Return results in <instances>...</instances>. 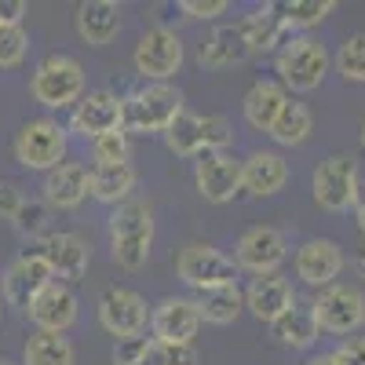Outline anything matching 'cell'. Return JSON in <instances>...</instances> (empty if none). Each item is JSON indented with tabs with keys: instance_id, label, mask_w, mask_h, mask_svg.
I'll return each instance as SVG.
<instances>
[{
	"instance_id": "1",
	"label": "cell",
	"mask_w": 365,
	"mask_h": 365,
	"mask_svg": "<svg viewBox=\"0 0 365 365\" xmlns=\"http://www.w3.org/2000/svg\"><path fill=\"white\" fill-rule=\"evenodd\" d=\"M154 249V212L146 201L132 197L110 216V256L120 270H143Z\"/></svg>"
},
{
	"instance_id": "2",
	"label": "cell",
	"mask_w": 365,
	"mask_h": 365,
	"mask_svg": "<svg viewBox=\"0 0 365 365\" xmlns=\"http://www.w3.org/2000/svg\"><path fill=\"white\" fill-rule=\"evenodd\" d=\"M84 91H88L84 66L73 55H63V51L41 58L34 77H29V96L44 110H73L84 99Z\"/></svg>"
},
{
	"instance_id": "3",
	"label": "cell",
	"mask_w": 365,
	"mask_h": 365,
	"mask_svg": "<svg viewBox=\"0 0 365 365\" xmlns=\"http://www.w3.org/2000/svg\"><path fill=\"white\" fill-rule=\"evenodd\" d=\"M66 146H70V128L58 125L55 117H29L19 125L11 139V154L22 168L29 172H51L66 161Z\"/></svg>"
},
{
	"instance_id": "4",
	"label": "cell",
	"mask_w": 365,
	"mask_h": 365,
	"mask_svg": "<svg viewBox=\"0 0 365 365\" xmlns=\"http://www.w3.org/2000/svg\"><path fill=\"white\" fill-rule=\"evenodd\" d=\"M234 139L227 117L220 113H194L182 110L172 128L165 132V146L175 158H201V154H216V150H227Z\"/></svg>"
},
{
	"instance_id": "5",
	"label": "cell",
	"mask_w": 365,
	"mask_h": 365,
	"mask_svg": "<svg viewBox=\"0 0 365 365\" xmlns=\"http://www.w3.org/2000/svg\"><path fill=\"white\" fill-rule=\"evenodd\" d=\"M182 110L187 106H182V91L175 84H143L125 99V132L165 135Z\"/></svg>"
},
{
	"instance_id": "6",
	"label": "cell",
	"mask_w": 365,
	"mask_h": 365,
	"mask_svg": "<svg viewBox=\"0 0 365 365\" xmlns=\"http://www.w3.org/2000/svg\"><path fill=\"white\" fill-rule=\"evenodd\" d=\"M329 48L322 41H314L311 34L292 37L278 55H274V70H278V84L289 91H314L322 88L325 73H329Z\"/></svg>"
},
{
	"instance_id": "7",
	"label": "cell",
	"mask_w": 365,
	"mask_h": 365,
	"mask_svg": "<svg viewBox=\"0 0 365 365\" xmlns=\"http://www.w3.org/2000/svg\"><path fill=\"white\" fill-rule=\"evenodd\" d=\"M182 37L168 26H150L146 34L135 41V51H132V63H135V73L146 81V84H168L179 70H182Z\"/></svg>"
},
{
	"instance_id": "8",
	"label": "cell",
	"mask_w": 365,
	"mask_h": 365,
	"mask_svg": "<svg viewBox=\"0 0 365 365\" xmlns=\"http://www.w3.org/2000/svg\"><path fill=\"white\" fill-rule=\"evenodd\" d=\"M175 274L182 285H190L194 292H205V289H220V285H237L241 270L234 256L205 245V241H190L175 256Z\"/></svg>"
},
{
	"instance_id": "9",
	"label": "cell",
	"mask_w": 365,
	"mask_h": 365,
	"mask_svg": "<svg viewBox=\"0 0 365 365\" xmlns=\"http://www.w3.org/2000/svg\"><path fill=\"white\" fill-rule=\"evenodd\" d=\"M358 187H361V175H358V161L351 154H329L311 175L314 205L325 212H336V216L354 208Z\"/></svg>"
},
{
	"instance_id": "10",
	"label": "cell",
	"mask_w": 365,
	"mask_h": 365,
	"mask_svg": "<svg viewBox=\"0 0 365 365\" xmlns=\"http://www.w3.org/2000/svg\"><path fill=\"white\" fill-rule=\"evenodd\" d=\"M314 318H318V329L322 332H332V336H351V332H358L365 325V292L358 285H329L322 289L314 299Z\"/></svg>"
},
{
	"instance_id": "11",
	"label": "cell",
	"mask_w": 365,
	"mask_h": 365,
	"mask_svg": "<svg viewBox=\"0 0 365 365\" xmlns=\"http://www.w3.org/2000/svg\"><path fill=\"white\" fill-rule=\"evenodd\" d=\"M70 132L88 143L110 132H125V99L110 88L84 91V99L70 110Z\"/></svg>"
},
{
	"instance_id": "12",
	"label": "cell",
	"mask_w": 365,
	"mask_h": 365,
	"mask_svg": "<svg viewBox=\"0 0 365 365\" xmlns=\"http://www.w3.org/2000/svg\"><path fill=\"white\" fill-rule=\"evenodd\" d=\"M289 259V234L278 227H249L234 245V263L237 270H249L252 278L263 274H278V267Z\"/></svg>"
},
{
	"instance_id": "13",
	"label": "cell",
	"mask_w": 365,
	"mask_h": 365,
	"mask_svg": "<svg viewBox=\"0 0 365 365\" xmlns=\"http://www.w3.org/2000/svg\"><path fill=\"white\" fill-rule=\"evenodd\" d=\"M99 325L117 340H128V336H143L146 325H150V303L125 285H113L99 296Z\"/></svg>"
},
{
	"instance_id": "14",
	"label": "cell",
	"mask_w": 365,
	"mask_h": 365,
	"mask_svg": "<svg viewBox=\"0 0 365 365\" xmlns=\"http://www.w3.org/2000/svg\"><path fill=\"white\" fill-rule=\"evenodd\" d=\"M34 252L48 263L51 278L63 282V285L84 282L88 263H91V252H88V245H84V237H77V234H70V230H51V234H44L37 245H34Z\"/></svg>"
},
{
	"instance_id": "15",
	"label": "cell",
	"mask_w": 365,
	"mask_h": 365,
	"mask_svg": "<svg viewBox=\"0 0 365 365\" xmlns=\"http://www.w3.org/2000/svg\"><path fill=\"white\" fill-rule=\"evenodd\" d=\"M51 282H55V278H51L48 263H44L34 249L19 252V256L8 263V270L0 274L4 303H8V307H19V311H29V303H34V299L44 292V285H51Z\"/></svg>"
},
{
	"instance_id": "16",
	"label": "cell",
	"mask_w": 365,
	"mask_h": 365,
	"mask_svg": "<svg viewBox=\"0 0 365 365\" xmlns=\"http://www.w3.org/2000/svg\"><path fill=\"white\" fill-rule=\"evenodd\" d=\"M344 267H347V256L340 249V241H332V237H311L296 249V278L318 292L336 285Z\"/></svg>"
},
{
	"instance_id": "17",
	"label": "cell",
	"mask_w": 365,
	"mask_h": 365,
	"mask_svg": "<svg viewBox=\"0 0 365 365\" xmlns=\"http://www.w3.org/2000/svg\"><path fill=\"white\" fill-rule=\"evenodd\" d=\"M194 182L197 194L208 205H227L241 194V161L227 150H216V154H201L194 165Z\"/></svg>"
},
{
	"instance_id": "18",
	"label": "cell",
	"mask_w": 365,
	"mask_h": 365,
	"mask_svg": "<svg viewBox=\"0 0 365 365\" xmlns=\"http://www.w3.org/2000/svg\"><path fill=\"white\" fill-rule=\"evenodd\" d=\"M197 329H201V314H197V307H194V299L165 296L158 307H150V340L194 347Z\"/></svg>"
},
{
	"instance_id": "19",
	"label": "cell",
	"mask_w": 365,
	"mask_h": 365,
	"mask_svg": "<svg viewBox=\"0 0 365 365\" xmlns=\"http://www.w3.org/2000/svg\"><path fill=\"white\" fill-rule=\"evenodd\" d=\"M26 318L37 325V332H63L66 336L81 318V299H77L73 285L51 282V285H44V292L34 303H29Z\"/></svg>"
},
{
	"instance_id": "20",
	"label": "cell",
	"mask_w": 365,
	"mask_h": 365,
	"mask_svg": "<svg viewBox=\"0 0 365 365\" xmlns=\"http://www.w3.org/2000/svg\"><path fill=\"white\" fill-rule=\"evenodd\" d=\"M296 299L299 296H296V289H292L289 278H282V274H263V278H252L249 289H245V311L256 322L274 325Z\"/></svg>"
},
{
	"instance_id": "21",
	"label": "cell",
	"mask_w": 365,
	"mask_h": 365,
	"mask_svg": "<svg viewBox=\"0 0 365 365\" xmlns=\"http://www.w3.org/2000/svg\"><path fill=\"white\" fill-rule=\"evenodd\" d=\"M289 182V161L274 150H256L241 161V190L252 197H274Z\"/></svg>"
},
{
	"instance_id": "22",
	"label": "cell",
	"mask_w": 365,
	"mask_h": 365,
	"mask_svg": "<svg viewBox=\"0 0 365 365\" xmlns=\"http://www.w3.org/2000/svg\"><path fill=\"white\" fill-rule=\"evenodd\" d=\"M44 205L48 208H58V212H70V208H81L91 190H88V168L77 165V161H63L58 168H51L44 175Z\"/></svg>"
},
{
	"instance_id": "23",
	"label": "cell",
	"mask_w": 365,
	"mask_h": 365,
	"mask_svg": "<svg viewBox=\"0 0 365 365\" xmlns=\"http://www.w3.org/2000/svg\"><path fill=\"white\" fill-rule=\"evenodd\" d=\"M237 29H241V37H245L252 55H278L289 44V26L282 22V15H278L274 4H263V8L249 11L237 22Z\"/></svg>"
},
{
	"instance_id": "24",
	"label": "cell",
	"mask_w": 365,
	"mask_h": 365,
	"mask_svg": "<svg viewBox=\"0 0 365 365\" xmlns=\"http://www.w3.org/2000/svg\"><path fill=\"white\" fill-rule=\"evenodd\" d=\"M77 37L91 48H106L120 34V4L113 0H84L73 15Z\"/></svg>"
},
{
	"instance_id": "25",
	"label": "cell",
	"mask_w": 365,
	"mask_h": 365,
	"mask_svg": "<svg viewBox=\"0 0 365 365\" xmlns=\"http://www.w3.org/2000/svg\"><path fill=\"white\" fill-rule=\"evenodd\" d=\"M274 329V336H278V344L282 347H289V351H311L314 344H318V336H322V329H318V318H314V307L307 299H296L292 307L270 325Z\"/></svg>"
},
{
	"instance_id": "26",
	"label": "cell",
	"mask_w": 365,
	"mask_h": 365,
	"mask_svg": "<svg viewBox=\"0 0 365 365\" xmlns=\"http://www.w3.org/2000/svg\"><path fill=\"white\" fill-rule=\"evenodd\" d=\"M135 182H139V175H135L132 161L128 165H91L88 168V190H91V197L103 201V205H113V208L132 201Z\"/></svg>"
},
{
	"instance_id": "27",
	"label": "cell",
	"mask_w": 365,
	"mask_h": 365,
	"mask_svg": "<svg viewBox=\"0 0 365 365\" xmlns=\"http://www.w3.org/2000/svg\"><path fill=\"white\" fill-rule=\"evenodd\" d=\"M249 55L252 51H249L245 37H241V29L234 22V26H216V29H212V37L197 48V63L205 70H227V66L245 63Z\"/></svg>"
},
{
	"instance_id": "28",
	"label": "cell",
	"mask_w": 365,
	"mask_h": 365,
	"mask_svg": "<svg viewBox=\"0 0 365 365\" xmlns=\"http://www.w3.org/2000/svg\"><path fill=\"white\" fill-rule=\"evenodd\" d=\"M285 103H289V91L278 81H256L245 91V99H241V113H245V120L256 132H270Z\"/></svg>"
},
{
	"instance_id": "29",
	"label": "cell",
	"mask_w": 365,
	"mask_h": 365,
	"mask_svg": "<svg viewBox=\"0 0 365 365\" xmlns=\"http://www.w3.org/2000/svg\"><path fill=\"white\" fill-rule=\"evenodd\" d=\"M194 307H197L201 322H208V325H230V322H237L241 311H245V292L237 285L205 289V292L194 296Z\"/></svg>"
},
{
	"instance_id": "30",
	"label": "cell",
	"mask_w": 365,
	"mask_h": 365,
	"mask_svg": "<svg viewBox=\"0 0 365 365\" xmlns=\"http://www.w3.org/2000/svg\"><path fill=\"white\" fill-rule=\"evenodd\" d=\"M314 132V113L307 110V103H296L289 99L278 113V120H274V128L267 132L278 146H303L307 143V135Z\"/></svg>"
},
{
	"instance_id": "31",
	"label": "cell",
	"mask_w": 365,
	"mask_h": 365,
	"mask_svg": "<svg viewBox=\"0 0 365 365\" xmlns=\"http://www.w3.org/2000/svg\"><path fill=\"white\" fill-rule=\"evenodd\" d=\"M77 351L63 332H34L22 347V365H73Z\"/></svg>"
},
{
	"instance_id": "32",
	"label": "cell",
	"mask_w": 365,
	"mask_h": 365,
	"mask_svg": "<svg viewBox=\"0 0 365 365\" xmlns=\"http://www.w3.org/2000/svg\"><path fill=\"white\" fill-rule=\"evenodd\" d=\"M282 15V22L289 26V34L292 29H299V34H307V29L322 26L332 11H336V4L332 0H282V4H274Z\"/></svg>"
},
{
	"instance_id": "33",
	"label": "cell",
	"mask_w": 365,
	"mask_h": 365,
	"mask_svg": "<svg viewBox=\"0 0 365 365\" xmlns=\"http://www.w3.org/2000/svg\"><path fill=\"white\" fill-rule=\"evenodd\" d=\"M336 70L344 81L365 84V34H351L336 51Z\"/></svg>"
},
{
	"instance_id": "34",
	"label": "cell",
	"mask_w": 365,
	"mask_h": 365,
	"mask_svg": "<svg viewBox=\"0 0 365 365\" xmlns=\"http://www.w3.org/2000/svg\"><path fill=\"white\" fill-rule=\"evenodd\" d=\"M128 158H132L128 132H110L91 139V161L96 165H128Z\"/></svg>"
},
{
	"instance_id": "35",
	"label": "cell",
	"mask_w": 365,
	"mask_h": 365,
	"mask_svg": "<svg viewBox=\"0 0 365 365\" xmlns=\"http://www.w3.org/2000/svg\"><path fill=\"white\" fill-rule=\"evenodd\" d=\"M29 34L22 26H0V70H15L26 63Z\"/></svg>"
},
{
	"instance_id": "36",
	"label": "cell",
	"mask_w": 365,
	"mask_h": 365,
	"mask_svg": "<svg viewBox=\"0 0 365 365\" xmlns=\"http://www.w3.org/2000/svg\"><path fill=\"white\" fill-rule=\"evenodd\" d=\"M143 365H197V351L187 344H161V340H150Z\"/></svg>"
},
{
	"instance_id": "37",
	"label": "cell",
	"mask_w": 365,
	"mask_h": 365,
	"mask_svg": "<svg viewBox=\"0 0 365 365\" xmlns=\"http://www.w3.org/2000/svg\"><path fill=\"white\" fill-rule=\"evenodd\" d=\"M15 223V230L22 234V237H44V227H48V205L44 201H22V208H19V216L11 220Z\"/></svg>"
},
{
	"instance_id": "38",
	"label": "cell",
	"mask_w": 365,
	"mask_h": 365,
	"mask_svg": "<svg viewBox=\"0 0 365 365\" xmlns=\"http://www.w3.org/2000/svg\"><path fill=\"white\" fill-rule=\"evenodd\" d=\"M150 347V336H128L113 344V365H143Z\"/></svg>"
},
{
	"instance_id": "39",
	"label": "cell",
	"mask_w": 365,
	"mask_h": 365,
	"mask_svg": "<svg viewBox=\"0 0 365 365\" xmlns=\"http://www.w3.org/2000/svg\"><path fill=\"white\" fill-rule=\"evenodd\" d=\"M22 187L15 179H0V220H15L22 208Z\"/></svg>"
},
{
	"instance_id": "40",
	"label": "cell",
	"mask_w": 365,
	"mask_h": 365,
	"mask_svg": "<svg viewBox=\"0 0 365 365\" xmlns=\"http://www.w3.org/2000/svg\"><path fill=\"white\" fill-rule=\"evenodd\" d=\"M179 11L187 19H216L227 11V0H179Z\"/></svg>"
},
{
	"instance_id": "41",
	"label": "cell",
	"mask_w": 365,
	"mask_h": 365,
	"mask_svg": "<svg viewBox=\"0 0 365 365\" xmlns=\"http://www.w3.org/2000/svg\"><path fill=\"white\" fill-rule=\"evenodd\" d=\"M336 365H365V336H347L336 351H332Z\"/></svg>"
},
{
	"instance_id": "42",
	"label": "cell",
	"mask_w": 365,
	"mask_h": 365,
	"mask_svg": "<svg viewBox=\"0 0 365 365\" xmlns=\"http://www.w3.org/2000/svg\"><path fill=\"white\" fill-rule=\"evenodd\" d=\"M26 4L22 0H0V26H22Z\"/></svg>"
},
{
	"instance_id": "43",
	"label": "cell",
	"mask_w": 365,
	"mask_h": 365,
	"mask_svg": "<svg viewBox=\"0 0 365 365\" xmlns=\"http://www.w3.org/2000/svg\"><path fill=\"white\" fill-rule=\"evenodd\" d=\"M354 216H358V230L365 237V179H361V187H358V201H354Z\"/></svg>"
},
{
	"instance_id": "44",
	"label": "cell",
	"mask_w": 365,
	"mask_h": 365,
	"mask_svg": "<svg viewBox=\"0 0 365 365\" xmlns=\"http://www.w3.org/2000/svg\"><path fill=\"white\" fill-rule=\"evenodd\" d=\"M303 365H336V361H332V354H314V358H307Z\"/></svg>"
},
{
	"instance_id": "45",
	"label": "cell",
	"mask_w": 365,
	"mask_h": 365,
	"mask_svg": "<svg viewBox=\"0 0 365 365\" xmlns=\"http://www.w3.org/2000/svg\"><path fill=\"white\" fill-rule=\"evenodd\" d=\"M354 267H358V274H361V278H365V249L354 256Z\"/></svg>"
},
{
	"instance_id": "46",
	"label": "cell",
	"mask_w": 365,
	"mask_h": 365,
	"mask_svg": "<svg viewBox=\"0 0 365 365\" xmlns=\"http://www.w3.org/2000/svg\"><path fill=\"white\" fill-rule=\"evenodd\" d=\"M358 139H361V146H365V120H361V128H358Z\"/></svg>"
},
{
	"instance_id": "47",
	"label": "cell",
	"mask_w": 365,
	"mask_h": 365,
	"mask_svg": "<svg viewBox=\"0 0 365 365\" xmlns=\"http://www.w3.org/2000/svg\"><path fill=\"white\" fill-rule=\"evenodd\" d=\"M0 322H4V296H0Z\"/></svg>"
},
{
	"instance_id": "48",
	"label": "cell",
	"mask_w": 365,
	"mask_h": 365,
	"mask_svg": "<svg viewBox=\"0 0 365 365\" xmlns=\"http://www.w3.org/2000/svg\"><path fill=\"white\" fill-rule=\"evenodd\" d=\"M0 365H15V361H11V358H0Z\"/></svg>"
}]
</instances>
